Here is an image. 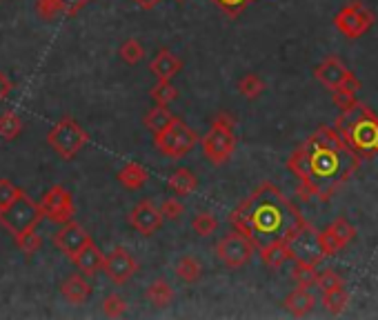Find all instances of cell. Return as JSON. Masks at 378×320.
Listing matches in <instances>:
<instances>
[{
  "label": "cell",
  "instance_id": "6da1fadb",
  "mask_svg": "<svg viewBox=\"0 0 378 320\" xmlns=\"http://www.w3.org/2000/svg\"><path fill=\"white\" fill-rule=\"evenodd\" d=\"M361 158L343 143L334 127H318L287 160L289 172L300 180V194L305 198L327 200L348 180Z\"/></svg>",
  "mask_w": 378,
  "mask_h": 320
},
{
  "label": "cell",
  "instance_id": "7a4b0ae2",
  "mask_svg": "<svg viewBox=\"0 0 378 320\" xmlns=\"http://www.w3.org/2000/svg\"><path fill=\"white\" fill-rule=\"evenodd\" d=\"M229 222L240 233L254 240L256 247L271 240H285L303 222L300 211L271 183H262L229 213Z\"/></svg>",
  "mask_w": 378,
  "mask_h": 320
},
{
  "label": "cell",
  "instance_id": "3957f363",
  "mask_svg": "<svg viewBox=\"0 0 378 320\" xmlns=\"http://www.w3.org/2000/svg\"><path fill=\"white\" fill-rule=\"evenodd\" d=\"M334 130L359 158L378 154V118L365 105L356 103L350 109H345L336 121Z\"/></svg>",
  "mask_w": 378,
  "mask_h": 320
},
{
  "label": "cell",
  "instance_id": "277c9868",
  "mask_svg": "<svg viewBox=\"0 0 378 320\" xmlns=\"http://www.w3.org/2000/svg\"><path fill=\"white\" fill-rule=\"evenodd\" d=\"M234 127H236V121L229 116L227 112H220L212 127H209V132L203 136L201 141V147L207 156V160L212 165H225L229 158L234 156L236 152V134H234Z\"/></svg>",
  "mask_w": 378,
  "mask_h": 320
},
{
  "label": "cell",
  "instance_id": "5b68a950",
  "mask_svg": "<svg viewBox=\"0 0 378 320\" xmlns=\"http://www.w3.org/2000/svg\"><path fill=\"white\" fill-rule=\"evenodd\" d=\"M47 143L62 160H73L89 145V134L73 118L65 116L49 130Z\"/></svg>",
  "mask_w": 378,
  "mask_h": 320
},
{
  "label": "cell",
  "instance_id": "8992f818",
  "mask_svg": "<svg viewBox=\"0 0 378 320\" xmlns=\"http://www.w3.org/2000/svg\"><path fill=\"white\" fill-rule=\"evenodd\" d=\"M40 218H43V213H40L38 202L34 198H29V194L23 189H20V194L9 205L0 209V227L7 229L12 236L36 227Z\"/></svg>",
  "mask_w": 378,
  "mask_h": 320
},
{
  "label": "cell",
  "instance_id": "52a82bcc",
  "mask_svg": "<svg viewBox=\"0 0 378 320\" xmlns=\"http://www.w3.org/2000/svg\"><path fill=\"white\" fill-rule=\"evenodd\" d=\"M154 143L163 156L183 158L198 145V136L181 118H174L163 132L154 134Z\"/></svg>",
  "mask_w": 378,
  "mask_h": 320
},
{
  "label": "cell",
  "instance_id": "ba28073f",
  "mask_svg": "<svg viewBox=\"0 0 378 320\" xmlns=\"http://www.w3.org/2000/svg\"><path fill=\"white\" fill-rule=\"evenodd\" d=\"M374 12L367 9L361 0H350L348 5L334 16V27L341 31L345 38H361L374 27Z\"/></svg>",
  "mask_w": 378,
  "mask_h": 320
},
{
  "label": "cell",
  "instance_id": "9c48e42d",
  "mask_svg": "<svg viewBox=\"0 0 378 320\" xmlns=\"http://www.w3.org/2000/svg\"><path fill=\"white\" fill-rule=\"evenodd\" d=\"M256 249L258 247L254 245V240L234 229L232 233H227L225 238H220L216 254H218L220 263L229 267V269H240V267H245L251 258H254Z\"/></svg>",
  "mask_w": 378,
  "mask_h": 320
},
{
  "label": "cell",
  "instance_id": "30bf717a",
  "mask_svg": "<svg viewBox=\"0 0 378 320\" xmlns=\"http://www.w3.org/2000/svg\"><path fill=\"white\" fill-rule=\"evenodd\" d=\"M38 207H40V213H43V218L54 222V225H65V222L73 220V213H76L73 198L62 185H54L51 189H47L43 198H40Z\"/></svg>",
  "mask_w": 378,
  "mask_h": 320
},
{
  "label": "cell",
  "instance_id": "8fae6325",
  "mask_svg": "<svg viewBox=\"0 0 378 320\" xmlns=\"http://www.w3.org/2000/svg\"><path fill=\"white\" fill-rule=\"evenodd\" d=\"M289 245V251H291V260H303V263H312V265H318L325 254L321 249V240H318V231L309 227L307 222L291 233L289 238H285Z\"/></svg>",
  "mask_w": 378,
  "mask_h": 320
},
{
  "label": "cell",
  "instance_id": "7c38bea8",
  "mask_svg": "<svg viewBox=\"0 0 378 320\" xmlns=\"http://www.w3.org/2000/svg\"><path fill=\"white\" fill-rule=\"evenodd\" d=\"M100 269L109 281H114L116 285H125L138 272V263H136V258L125 247H116L114 251H109V256L102 258Z\"/></svg>",
  "mask_w": 378,
  "mask_h": 320
},
{
  "label": "cell",
  "instance_id": "4fadbf2b",
  "mask_svg": "<svg viewBox=\"0 0 378 320\" xmlns=\"http://www.w3.org/2000/svg\"><path fill=\"white\" fill-rule=\"evenodd\" d=\"M91 240V236L85 231V227H80L78 222H73V220H69V222H65V225L60 227V231L58 233H54V247L58 249V251H62L67 256V258L71 260L73 256H76L85 245Z\"/></svg>",
  "mask_w": 378,
  "mask_h": 320
},
{
  "label": "cell",
  "instance_id": "5bb4252c",
  "mask_svg": "<svg viewBox=\"0 0 378 320\" xmlns=\"http://www.w3.org/2000/svg\"><path fill=\"white\" fill-rule=\"evenodd\" d=\"M129 222L136 231L143 233V236H152V233L159 231V227L163 225V213L152 200H141L138 205L132 209Z\"/></svg>",
  "mask_w": 378,
  "mask_h": 320
},
{
  "label": "cell",
  "instance_id": "9a60e30c",
  "mask_svg": "<svg viewBox=\"0 0 378 320\" xmlns=\"http://www.w3.org/2000/svg\"><path fill=\"white\" fill-rule=\"evenodd\" d=\"M314 76H316V80L321 85H325L327 89H336L339 85L354 78V71L345 67V62L339 56H327L316 69H314Z\"/></svg>",
  "mask_w": 378,
  "mask_h": 320
},
{
  "label": "cell",
  "instance_id": "2e32d148",
  "mask_svg": "<svg viewBox=\"0 0 378 320\" xmlns=\"http://www.w3.org/2000/svg\"><path fill=\"white\" fill-rule=\"evenodd\" d=\"M150 69L152 73L159 80H172L174 76H178L183 69V60L174 56L170 49H161L159 53L154 56V60L150 62Z\"/></svg>",
  "mask_w": 378,
  "mask_h": 320
},
{
  "label": "cell",
  "instance_id": "e0dca14e",
  "mask_svg": "<svg viewBox=\"0 0 378 320\" xmlns=\"http://www.w3.org/2000/svg\"><path fill=\"white\" fill-rule=\"evenodd\" d=\"M102 251L93 245V240H89L85 247H82L76 256L71 258V263L76 265V269L82 274V276H87V278H91V276H96L98 269L102 267Z\"/></svg>",
  "mask_w": 378,
  "mask_h": 320
},
{
  "label": "cell",
  "instance_id": "ac0fdd59",
  "mask_svg": "<svg viewBox=\"0 0 378 320\" xmlns=\"http://www.w3.org/2000/svg\"><path fill=\"white\" fill-rule=\"evenodd\" d=\"M260 260L269 269H280L282 265L287 260H291V251H289V245L287 240H271V242H265L260 245Z\"/></svg>",
  "mask_w": 378,
  "mask_h": 320
},
{
  "label": "cell",
  "instance_id": "d6986e66",
  "mask_svg": "<svg viewBox=\"0 0 378 320\" xmlns=\"http://www.w3.org/2000/svg\"><path fill=\"white\" fill-rule=\"evenodd\" d=\"M60 294L65 296V301H69L71 305H82L89 298V294H91V285L87 281V276L71 274L69 278L62 281Z\"/></svg>",
  "mask_w": 378,
  "mask_h": 320
},
{
  "label": "cell",
  "instance_id": "ffe728a7",
  "mask_svg": "<svg viewBox=\"0 0 378 320\" xmlns=\"http://www.w3.org/2000/svg\"><path fill=\"white\" fill-rule=\"evenodd\" d=\"M282 307L287 309L291 316H307L314 307H316V296L309 292V287H296L294 292L287 294V298L282 301Z\"/></svg>",
  "mask_w": 378,
  "mask_h": 320
},
{
  "label": "cell",
  "instance_id": "44dd1931",
  "mask_svg": "<svg viewBox=\"0 0 378 320\" xmlns=\"http://www.w3.org/2000/svg\"><path fill=\"white\" fill-rule=\"evenodd\" d=\"M118 180H120V185L125 189L138 191V189L145 187L147 180H150V174H147V169L143 165H138V163H127L118 172Z\"/></svg>",
  "mask_w": 378,
  "mask_h": 320
},
{
  "label": "cell",
  "instance_id": "7402d4cb",
  "mask_svg": "<svg viewBox=\"0 0 378 320\" xmlns=\"http://www.w3.org/2000/svg\"><path fill=\"white\" fill-rule=\"evenodd\" d=\"M167 185H170V189L174 191L176 196H189V194H194V191H196L198 178L194 176L192 169L181 167V169H176V172L170 176Z\"/></svg>",
  "mask_w": 378,
  "mask_h": 320
},
{
  "label": "cell",
  "instance_id": "603a6c76",
  "mask_svg": "<svg viewBox=\"0 0 378 320\" xmlns=\"http://www.w3.org/2000/svg\"><path fill=\"white\" fill-rule=\"evenodd\" d=\"M359 89H361V82H359V78H350L348 82H343V85H339L336 89H332V98H334V103H336V107L339 109H350V107H354L356 103H359V98H356V94H359Z\"/></svg>",
  "mask_w": 378,
  "mask_h": 320
},
{
  "label": "cell",
  "instance_id": "cb8c5ba5",
  "mask_svg": "<svg viewBox=\"0 0 378 320\" xmlns=\"http://www.w3.org/2000/svg\"><path fill=\"white\" fill-rule=\"evenodd\" d=\"M147 301H150L154 307H170L172 301H174V290H172V285L170 283H165V281H154L150 287H147Z\"/></svg>",
  "mask_w": 378,
  "mask_h": 320
},
{
  "label": "cell",
  "instance_id": "d4e9b609",
  "mask_svg": "<svg viewBox=\"0 0 378 320\" xmlns=\"http://www.w3.org/2000/svg\"><path fill=\"white\" fill-rule=\"evenodd\" d=\"M176 118V116L167 109V105H156L154 109L145 116V127L150 130L152 134H159V132H163L167 125H170L172 121Z\"/></svg>",
  "mask_w": 378,
  "mask_h": 320
},
{
  "label": "cell",
  "instance_id": "484cf974",
  "mask_svg": "<svg viewBox=\"0 0 378 320\" xmlns=\"http://www.w3.org/2000/svg\"><path fill=\"white\" fill-rule=\"evenodd\" d=\"M236 89H238L240 96H243V98L256 100L258 96L265 91V80H262L258 73H245V76L238 80Z\"/></svg>",
  "mask_w": 378,
  "mask_h": 320
},
{
  "label": "cell",
  "instance_id": "4316f807",
  "mask_svg": "<svg viewBox=\"0 0 378 320\" xmlns=\"http://www.w3.org/2000/svg\"><path fill=\"white\" fill-rule=\"evenodd\" d=\"M330 233H332V238L341 245V247H348V245L356 238V227L352 225L350 220H345V218H336L332 225L325 227Z\"/></svg>",
  "mask_w": 378,
  "mask_h": 320
},
{
  "label": "cell",
  "instance_id": "83f0119b",
  "mask_svg": "<svg viewBox=\"0 0 378 320\" xmlns=\"http://www.w3.org/2000/svg\"><path fill=\"white\" fill-rule=\"evenodd\" d=\"M350 303V296L345 292V287H339V290H330V292H323V307L325 312L336 316L341 314L345 307Z\"/></svg>",
  "mask_w": 378,
  "mask_h": 320
},
{
  "label": "cell",
  "instance_id": "f1b7e54d",
  "mask_svg": "<svg viewBox=\"0 0 378 320\" xmlns=\"http://www.w3.org/2000/svg\"><path fill=\"white\" fill-rule=\"evenodd\" d=\"M14 242H16V247L31 256V254H36L40 247H43V236L36 231V227H31V229H25V231H20L14 236Z\"/></svg>",
  "mask_w": 378,
  "mask_h": 320
},
{
  "label": "cell",
  "instance_id": "f546056e",
  "mask_svg": "<svg viewBox=\"0 0 378 320\" xmlns=\"http://www.w3.org/2000/svg\"><path fill=\"white\" fill-rule=\"evenodd\" d=\"M316 265L312 263H303V260H294V269H291V278L298 287H314L316 285Z\"/></svg>",
  "mask_w": 378,
  "mask_h": 320
},
{
  "label": "cell",
  "instance_id": "4dcf8cb0",
  "mask_svg": "<svg viewBox=\"0 0 378 320\" xmlns=\"http://www.w3.org/2000/svg\"><path fill=\"white\" fill-rule=\"evenodd\" d=\"M201 274H203V267L196 258H192V256H183V258L176 263V276L185 283H196L201 278Z\"/></svg>",
  "mask_w": 378,
  "mask_h": 320
},
{
  "label": "cell",
  "instance_id": "1f68e13d",
  "mask_svg": "<svg viewBox=\"0 0 378 320\" xmlns=\"http://www.w3.org/2000/svg\"><path fill=\"white\" fill-rule=\"evenodd\" d=\"M20 132H23V121L14 112H5L0 116V138L3 141H14Z\"/></svg>",
  "mask_w": 378,
  "mask_h": 320
},
{
  "label": "cell",
  "instance_id": "d6a6232c",
  "mask_svg": "<svg viewBox=\"0 0 378 320\" xmlns=\"http://www.w3.org/2000/svg\"><path fill=\"white\" fill-rule=\"evenodd\" d=\"M150 96L156 105H170L178 98V89L172 85V80H159L152 87Z\"/></svg>",
  "mask_w": 378,
  "mask_h": 320
},
{
  "label": "cell",
  "instance_id": "836d02e7",
  "mask_svg": "<svg viewBox=\"0 0 378 320\" xmlns=\"http://www.w3.org/2000/svg\"><path fill=\"white\" fill-rule=\"evenodd\" d=\"M192 229L198 233V236H212V233L218 229V220L214 213L203 211V213H198V216H194Z\"/></svg>",
  "mask_w": 378,
  "mask_h": 320
},
{
  "label": "cell",
  "instance_id": "e575fe53",
  "mask_svg": "<svg viewBox=\"0 0 378 320\" xmlns=\"http://www.w3.org/2000/svg\"><path fill=\"white\" fill-rule=\"evenodd\" d=\"M143 56H145V49H143V45L136 38H129L127 42H123L120 58L127 62V65H136V62H141Z\"/></svg>",
  "mask_w": 378,
  "mask_h": 320
},
{
  "label": "cell",
  "instance_id": "d590c367",
  "mask_svg": "<svg viewBox=\"0 0 378 320\" xmlns=\"http://www.w3.org/2000/svg\"><path fill=\"white\" fill-rule=\"evenodd\" d=\"M316 287H318L321 292H330V290H339V287H345V281L334 269H323V272L316 274Z\"/></svg>",
  "mask_w": 378,
  "mask_h": 320
},
{
  "label": "cell",
  "instance_id": "8d00e7d4",
  "mask_svg": "<svg viewBox=\"0 0 378 320\" xmlns=\"http://www.w3.org/2000/svg\"><path fill=\"white\" fill-rule=\"evenodd\" d=\"M125 309H127V303H125V298L118 294L107 296L102 303V314L109 316V318H120L125 314Z\"/></svg>",
  "mask_w": 378,
  "mask_h": 320
},
{
  "label": "cell",
  "instance_id": "74e56055",
  "mask_svg": "<svg viewBox=\"0 0 378 320\" xmlns=\"http://www.w3.org/2000/svg\"><path fill=\"white\" fill-rule=\"evenodd\" d=\"M54 3H56L62 18H73L78 12H82L91 0H54Z\"/></svg>",
  "mask_w": 378,
  "mask_h": 320
},
{
  "label": "cell",
  "instance_id": "f35d334b",
  "mask_svg": "<svg viewBox=\"0 0 378 320\" xmlns=\"http://www.w3.org/2000/svg\"><path fill=\"white\" fill-rule=\"evenodd\" d=\"M212 3H214L218 9H223V12H225L227 16L236 18V16L247 7L249 0H212Z\"/></svg>",
  "mask_w": 378,
  "mask_h": 320
},
{
  "label": "cell",
  "instance_id": "ab89813d",
  "mask_svg": "<svg viewBox=\"0 0 378 320\" xmlns=\"http://www.w3.org/2000/svg\"><path fill=\"white\" fill-rule=\"evenodd\" d=\"M161 213H163V218H167V220H178L185 213V207L176 198H167L161 205Z\"/></svg>",
  "mask_w": 378,
  "mask_h": 320
},
{
  "label": "cell",
  "instance_id": "60d3db41",
  "mask_svg": "<svg viewBox=\"0 0 378 320\" xmlns=\"http://www.w3.org/2000/svg\"><path fill=\"white\" fill-rule=\"evenodd\" d=\"M18 194H20V189L12 183V180L0 178V209H3L5 205H9V202H12Z\"/></svg>",
  "mask_w": 378,
  "mask_h": 320
},
{
  "label": "cell",
  "instance_id": "b9f144b4",
  "mask_svg": "<svg viewBox=\"0 0 378 320\" xmlns=\"http://www.w3.org/2000/svg\"><path fill=\"white\" fill-rule=\"evenodd\" d=\"M12 89H14V82L9 80V76L7 73H3L0 71V100H5L9 94H12Z\"/></svg>",
  "mask_w": 378,
  "mask_h": 320
},
{
  "label": "cell",
  "instance_id": "7bdbcfd3",
  "mask_svg": "<svg viewBox=\"0 0 378 320\" xmlns=\"http://www.w3.org/2000/svg\"><path fill=\"white\" fill-rule=\"evenodd\" d=\"M136 5H138L141 9H147V12H150V9H154L156 5L161 3V0H134Z\"/></svg>",
  "mask_w": 378,
  "mask_h": 320
},
{
  "label": "cell",
  "instance_id": "ee69618b",
  "mask_svg": "<svg viewBox=\"0 0 378 320\" xmlns=\"http://www.w3.org/2000/svg\"><path fill=\"white\" fill-rule=\"evenodd\" d=\"M176 3H185V0H176Z\"/></svg>",
  "mask_w": 378,
  "mask_h": 320
}]
</instances>
